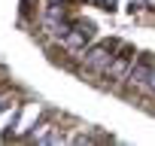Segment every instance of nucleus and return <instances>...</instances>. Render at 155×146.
Returning a JSON list of instances; mask_svg holds the SVG:
<instances>
[{
  "instance_id": "nucleus-9",
  "label": "nucleus",
  "mask_w": 155,
  "mask_h": 146,
  "mask_svg": "<svg viewBox=\"0 0 155 146\" xmlns=\"http://www.w3.org/2000/svg\"><path fill=\"white\" fill-rule=\"evenodd\" d=\"M146 9H152V12H155V0H146Z\"/></svg>"
},
{
  "instance_id": "nucleus-5",
  "label": "nucleus",
  "mask_w": 155,
  "mask_h": 146,
  "mask_svg": "<svg viewBox=\"0 0 155 146\" xmlns=\"http://www.w3.org/2000/svg\"><path fill=\"white\" fill-rule=\"evenodd\" d=\"M37 116H40V107H37V104H31V107L25 110V116H21V122H18V134H25L28 128H34V122H37Z\"/></svg>"
},
{
  "instance_id": "nucleus-6",
  "label": "nucleus",
  "mask_w": 155,
  "mask_h": 146,
  "mask_svg": "<svg viewBox=\"0 0 155 146\" xmlns=\"http://www.w3.org/2000/svg\"><path fill=\"white\" fill-rule=\"evenodd\" d=\"M94 3H97L101 9H107V12H113V9L119 6V0H94Z\"/></svg>"
},
{
  "instance_id": "nucleus-4",
  "label": "nucleus",
  "mask_w": 155,
  "mask_h": 146,
  "mask_svg": "<svg viewBox=\"0 0 155 146\" xmlns=\"http://www.w3.org/2000/svg\"><path fill=\"white\" fill-rule=\"evenodd\" d=\"M152 70H155V55H137L134 67H131V88H149V76H152Z\"/></svg>"
},
{
  "instance_id": "nucleus-3",
  "label": "nucleus",
  "mask_w": 155,
  "mask_h": 146,
  "mask_svg": "<svg viewBox=\"0 0 155 146\" xmlns=\"http://www.w3.org/2000/svg\"><path fill=\"white\" fill-rule=\"evenodd\" d=\"M94 40V22H88V18H73V28H70V34L61 40L70 52H85V46Z\"/></svg>"
},
{
  "instance_id": "nucleus-7",
  "label": "nucleus",
  "mask_w": 155,
  "mask_h": 146,
  "mask_svg": "<svg viewBox=\"0 0 155 146\" xmlns=\"http://www.w3.org/2000/svg\"><path fill=\"white\" fill-rule=\"evenodd\" d=\"M6 107H9V98H6V95H0V113H3Z\"/></svg>"
},
{
  "instance_id": "nucleus-8",
  "label": "nucleus",
  "mask_w": 155,
  "mask_h": 146,
  "mask_svg": "<svg viewBox=\"0 0 155 146\" xmlns=\"http://www.w3.org/2000/svg\"><path fill=\"white\" fill-rule=\"evenodd\" d=\"M149 91H155V70H152V76H149Z\"/></svg>"
},
{
  "instance_id": "nucleus-1",
  "label": "nucleus",
  "mask_w": 155,
  "mask_h": 146,
  "mask_svg": "<svg viewBox=\"0 0 155 146\" xmlns=\"http://www.w3.org/2000/svg\"><path fill=\"white\" fill-rule=\"evenodd\" d=\"M116 52H119V40H104V43L85 49V55H82V70H88V73H104V70L110 67V61L116 58Z\"/></svg>"
},
{
  "instance_id": "nucleus-2",
  "label": "nucleus",
  "mask_w": 155,
  "mask_h": 146,
  "mask_svg": "<svg viewBox=\"0 0 155 146\" xmlns=\"http://www.w3.org/2000/svg\"><path fill=\"white\" fill-rule=\"evenodd\" d=\"M134 61H137V52H134L131 46H119L116 58H113V61H110V67L104 70L107 82H110V85H122V82L131 76V67H134Z\"/></svg>"
}]
</instances>
